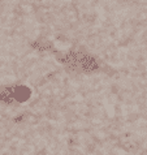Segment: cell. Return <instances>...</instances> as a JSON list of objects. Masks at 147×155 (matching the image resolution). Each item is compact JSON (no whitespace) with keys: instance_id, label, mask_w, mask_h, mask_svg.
Segmentation results:
<instances>
[{"instance_id":"cell-1","label":"cell","mask_w":147,"mask_h":155,"mask_svg":"<svg viewBox=\"0 0 147 155\" xmlns=\"http://www.w3.org/2000/svg\"><path fill=\"white\" fill-rule=\"evenodd\" d=\"M30 97V90L26 87V86H18L15 90V98L18 102H26Z\"/></svg>"}]
</instances>
